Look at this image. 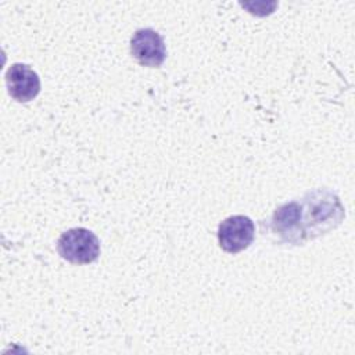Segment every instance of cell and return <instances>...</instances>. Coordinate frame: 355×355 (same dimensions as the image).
Wrapping results in <instances>:
<instances>
[{
  "mask_svg": "<svg viewBox=\"0 0 355 355\" xmlns=\"http://www.w3.org/2000/svg\"><path fill=\"white\" fill-rule=\"evenodd\" d=\"M58 254L71 263H92L100 255L97 236L86 227H73L64 232L57 243Z\"/></svg>",
  "mask_w": 355,
  "mask_h": 355,
  "instance_id": "1",
  "label": "cell"
},
{
  "mask_svg": "<svg viewBox=\"0 0 355 355\" xmlns=\"http://www.w3.org/2000/svg\"><path fill=\"white\" fill-rule=\"evenodd\" d=\"M255 225L245 215H233L220 222L218 241L223 251L236 254L245 250L254 240Z\"/></svg>",
  "mask_w": 355,
  "mask_h": 355,
  "instance_id": "2",
  "label": "cell"
},
{
  "mask_svg": "<svg viewBox=\"0 0 355 355\" xmlns=\"http://www.w3.org/2000/svg\"><path fill=\"white\" fill-rule=\"evenodd\" d=\"M130 54L140 65L158 68L166 57L164 39L151 28L139 29L130 39Z\"/></svg>",
  "mask_w": 355,
  "mask_h": 355,
  "instance_id": "3",
  "label": "cell"
},
{
  "mask_svg": "<svg viewBox=\"0 0 355 355\" xmlns=\"http://www.w3.org/2000/svg\"><path fill=\"white\" fill-rule=\"evenodd\" d=\"M8 94L18 103L33 100L40 92L39 75L26 64H12L6 72Z\"/></svg>",
  "mask_w": 355,
  "mask_h": 355,
  "instance_id": "4",
  "label": "cell"
}]
</instances>
